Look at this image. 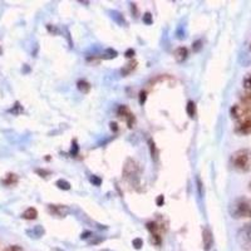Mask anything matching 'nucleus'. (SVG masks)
<instances>
[{
	"instance_id": "obj_1",
	"label": "nucleus",
	"mask_w": 251,
	"mask_h": 251,
	"mask_svg": "<svg viewBox=\"0 0 251 251\" xmlns=\"http://www.w3.org/2000/svg\"><path fill=\"white\" fill-rule=\"evenodd\" d=\"M228 212H230L232 219L251 217V199L245 196H240L235 199L228 206Z\"/></svg>"
},
{
	"instance_id": "obj_2",
	"label": "nucleus",
	"mask_w": 251,
	"mask_h": 251,
	"mask_svg": "<svg viewBox=\"0 0 251 251\" xmlns=\"http://www.w3.org/2000/svg\"><path fill=\"white\" fill-rule=\"evenodd\" d=\"M232 169L239 172H250L251 171V150L243 149L234 152L230 158Z\"/></svg>"
},
{
	"instance_id": "obj_3",
	"label": "nucleus",
	"mask_w": 251,
	"mask_h": 251,
	"mask_svg": "<svg viewBox=\"0 0 251 251\" xmlns=\"http://www.w3.org/2000/svg\"><path fill=\"white\" fill-rule=\"evenodd\" d=\"M140 167L137 162L132 158H128L126 161V165L123 167V176L131 185L137 186L140 183Z\"/></svg>"
},
{
	"instance_id": "obj_4",
	"label": "nucleus",
	"mask_w": 251,
	"mask_h": 251,
	"mask_svg": "<svg viewBox=\"0 0 251 251\" xmlns=\"http://www.w3.org/2000/svg\"><path fill=\"white\" fill-rule=\"evenodd\" d=\"M236 240L241 249L250 250L251 249V224H246L243 227L239 228L236 235Z\"/></svg>"
},
{
	"instance_id": "obj_5",
	"label": "nucleus",
	"mask_w": 251,
	"mask_h": 251,
	"mask_svg": "<svg viewBox=\"0 0 251 251\" xmlns=\"http://www.w3.org/2000/svg\"><path fill=\"white\" fill-rule=\"evenodd\" d=\"M117 116L120 118H122V120L126 121V123H127V126H128L129 128H132V127H133L134 121H136V120H134L133 113H132L131 109H129L128 107L125 106V104H123V106L118 107Z\"/></svg>"
},
{
	"instance_id": "obj_6",
	"label": "nucleus",
	"mask_w": 251,
	"mask_h": 251,
	"mask_svg": "<svg viewBox=\"0 0 251 251\" xmlns=\"http://www.w3.org/2000/svg\"><path fill=\"white\" fill-rule=\"evenodd\" d=\"M202 241H203V250L210 251L211 250L212 245H214V236H212L211 230L205 226L202 228Z\"/></svg>"
},
{
	"instance_id": "obj_7",
	"label": "nucleus",
	"mask_w": 251,
	"mask_h": 251,
	"mask_svg": "<svg viewBox=\"0 0 251 251\" xmlns=\"http://www.w3.org/2000/svg\"><path fill=\"white\" fill-rule=\"evenodd\" d=\"M48 210L51 215H55V216L64 217L68 214V207L64 205H49Z\"/></svg>"
},
{
	"instance_id": "obj_8",
	"label": "nucleus",
	"mask_w": 251,
	"mask_h": 251,
	"mask_svg": "<svg viewBox=\"0 0 251 251\" xmlns=\"http://www.w3.org/2000/svg\"><path fill=\"white\" fill-rule=\"evenodd\" d=\"M235 132L239 134H251V118L239 122V125L235 128Z\"/></svg>"
},
{
	"instance_id": "obj_9",
	"label": "nucleus",
	"mask_w": 251,
	"mask_h": 251,
	"mask_svg": "<svg viewBox=\"0 0 251 251\" xmlns=\"http://www.w3.org/2000/svg\"><path fill=\"white\" fill-rule=\"evenodd\" d=\"M188 50L186 47H178L176 50L174 51V58L177 63H182L187 59Z\"/></svg>"
},
{
	"instance_id": "obj_10",
	"label": "nucleus",
	"mask_w": 251,
	"mask_h": 251,
	"mask_svg": "<svg viewBox=\"0 0 251 251\" xmlns=\"http://www.w3.org/2000/svg\"><path fill=\"white\" fill-rule=\"evenodd\" d=\"M44 234H46V231H44L43 226L40 225L34 226V227L30 228V230H26V235H28L29 237H31V239H40Z\"/></svg>"
},
{
	"instance_id": "obj_11",
	"label": "nucleus",
	"mask_w": 251,
	"mask_h": 251,
	"mask_svg": "<svg viewBox=\"0 0 251 251\" xmlns=\"http://www.w3.org/2000/svg\"><path fill=\"white\" fill-rule=\"evenodd\" d=\"M137 68V62L136 60H129L126 66H123V68L121 69V75H123V77H127V75H129L132 73V72L134 71V69Z\"/></svg>"
},
{
	"instance_id": "obj_12",
	"label": "nucleus",
	"mask_w": 251,
	"mask_h": 251,
	"mask_svg": "<svg viewBox=\"0 0 251 251\" xmlns=\"http://www.w3.org/2000/svg\"><path fill=\"white\" fill-rule=\"evenodd\" d=\"M19 181L18 176L15 174H8L5 177H4L3 180H1V183L4 186H15Z\"/></svg>"
},
{
	"instance_id": "obj_13",
	"label": "nucleus",
	"mask_w": 251,
	"mask_h": 251,
	"mask_svg": "<svg viewBox=\"0 0 251 251\" xmlns=\"http://www.w3.org/2000/svg\"><path fill=\"white\" fill-rule=\"evenodd\" d=\"M239 104H241L244 108L251 111V93L250 92H248V93H245V94H241Z\"/></svg>"
},
{
	"instance_id": "obj_14",
	"label": "nucleus",
	"mask_w": 251,
	"mask_h": 251,
	"mask_svg": "<svg viewBox=\"0 0 251 251\" xmlns=\"http://www.w3.org/2000/svg\"><path fill=\"white\" fill-rule=\"evenodd\" d=\"M109 14H111V18L117 24H120V25H122V26L127 25V22H126L125 17H123L120 12H117V10H111V12H109Z\"/></svg>"
},
{
	"instance_id": "obj_15",
	"label": "nucleus",
	"mask_w": 251,
	"mask_h": 251,
	"mask_svg": "<svg viewBox=\"0 0 251 251\" xmlns=\"http://www.w3.org/2000/svg\"><path fill=\"white\" fill-rule=\"evenodd\" d=\"M77 88L79 89V92H82L83 94H87L89 93V91H91L92 86H91V83L87 82L86 79H79L77 82Z\"/></svg>"
},
{
	"instance_id": "obj_16",
	"label": "nucleus",
	"mask_w": 251,
	"mask_h": 251,
	"mask_svg": "<svg viewBox=\"0 0 251 251\" xmlns=\"http://www.w3.org/2000/svg\"><path fill=\"white\" fill-rule=\"evenodd\" d=\"M22 217H23L24 220H35L38 217L37 208H34V207L26 208L25 211L22 214Z\"/></svg>"
},
{
	"instance_id": "obj_17",
	"label": "nucleus",
	"mask_w": 251,
	"mask_h": 251,
	"mask_svg": "<svg viewBox=\"0 0 251 251\" xmlns=\"http://www.w3.org/2000/svg\"><path fill=\"white\" fill-rule=\"evenodd\" d=\"M146 226H147V230L151 232V235H161V226L156 221H150Z\"/></svg>"
},
{
	"instance_id": "obj_18",
	"label": "nucleus",
	"mask_w": 251,
	"mask_h": 251,
	"mask_svg": "<svg viewBox=\"0 0 251 251\" xmlns=\"http://www.w3.org/2000/svg\"><path fill=\"white\" fill-rule=\"evenodd\" d=\"M186 112H187L188 117L194 118L196 116V104L192 100H188L187 106H186Z\"/></svg>"
},
{
	"instance_id": "obj_19",
	"label": "nucleus",
	"mask_w": 251,
	"mask_h": 251,
	"mask_svg": "<svg viewBox=\"0 0 251 251\" xmlns=\"http://www.w3.org/2000/svg\"><path fill=\"white\" fill-rule=\"evenodd\" d=\"M55 186H57L58 188H60V190H64V191L71 190V183H69L67 180H63V178L58 180L57 182H55Z\"/></svg>"
},
{
	"instance_id": "obj_20",
	"label": "nucleus",
	"mask_w": 251,
	"mask_h": 251,
	"mask_svg": "<svg viewBox=\"0 0 251 251\" xmlns=\"http://www.w3.org/2000/svg\"><path fill=\"white\" fill-rule=\"evenodd\" d=\"M149 145H150V151H151L152 160L156 161L157 158H158V151H157L156 143H154L152 140H150V141H149Z\"/></svg>"
},
{
	"instance_id": "obj_21",
	"label": "nucleus",
	"mask_w": 251,
	"mask_h": 251,
	"mask_svg": "<svg viewBox=\"0 0 251 251\" xmlns=\"http://www.w3.org/2000/svg\"><path fill=\"white\" fill-rule=\"evenodd\" d=\"M243 84H244V88L251 93V73H249V75L244 78Z\"/></svg>"
},
{
	"instance_id": "obj_22",
	"label": "nucleus",
	"mask_w": 251,
	"mask_h": 251,
	"mask_svg": "<svg viewBox=\"0 0 251 251\" xmlns=\"http://www.w3.org/2000/svg\"><path fill=\"white\" fill-rule=\"evenodd\" d=\"M9 112H10V113H13V114H20L22 112H23V107L20 106L19 102H17L14 106H13V108L9 109Z\"/></svg>"
},
{
	"instance_id": "obj_23",
	"label": "nucleus",
	"mask_w": 251,
	"mask_h": 251,
	"mask_svg": "<svg viewBox=\"0 0 251 251\" xmlns=\"http://www.w3.org/2000/svg\"><path fill=\"white\" fill-rule=\"evenodd\" d=\"M244 58V60H241V64H243V66H249V64H251V55L250 54H248V53H244V54H241L240 55V59H243Z\"/></svg>"
},
{
	"instance_id": "obj_24",
	"label": "nucleus",
	"mask_w": 251,
	"mask_h": 251,
	"mask_svg": "<svg viewBox=\"0 0 251 251\" xmlns=\"http://www.w3.org/2000/svg\"><path fill=\"white\" fill-rule=\"evenodd\" d=\"M132 245H133V248L136 249V250H140L143 246V240L140 239V237H136V239H133V241H132Z\"/></svg>"
},
{
	"instance_id": "obj_25",
	"label": "nucleus",
	"mask_w": 251,
	"mask_h": 251,
	"mask_svg": "<svg viewBox=\"0 0 251 251\" xmlns=\"http://www.w3.org/2000/svg\"><path fill=\"white\" fill-rule=\"evenodd\" d=\"M78 152H79V146H78L77 141H73L72 143V149H71V156H77Z\"/></svg>"
},
{
	"instance_id": "obj_26",
	"label": "nucleus",
	"mask_w": 251,
	"mask_h": 251,
	"mask_svg": "<svg viewBox=\"0 0 251 251\" xmlns=\"http://www.w3.org/2000/svg\"><path fill=\"white\" fill-rule=\"evenodd\" d=\"M196 183H197V190H199V195H200V197H202L203 196V183L199 176L196 177Z\"/></svg>"
},
{
	"instance_id": "obj_27",
	"label": "nucleus",
	"mask_w": 251,
	"mask_h": 251,
	"mask_svg": "<svg viewBox=\"0 0 251 251\" xmlns=\"http://www.w3.org/2000/svg\"><path fill=\"white\" fill-rule=\"evenodd\" d=\"M143 23L147 24V25H151V24L153 23V19H152L151 13H146V14L143 15Z\"/></svg>"
},
{
	"instance_id": "obj_28",
	"label": "nucleus",
	"mask_w": 251,
	"mask_h": 251,
	"mask_svg": "<svg viewBox=\"0 0 251 251\" xmlns=\"http://www.w3.org/2000/svg\"><path fill=\"white\" fill-rule=\"evenodd\" d=\"M89 181H91L94 186H100V183H102V178L98 176H91Z\"/></svg>"
},
{
	"instance_id": "obj_29",
	"label": "nucleus",
	"mask_w": 251,
	"mask_h": 251,
	"mask_svg": "<svg viewBox=\"0 0 251 251\" xmlns=\"http://www.w3.org/2000/svg\"><path fill=\"white\" fill-rule=\"evenodd\" d=\"M192 48H194V51H199L201 48H202V40L199 39L196 40L194 44H192Z\"/></svg>"
},
{
	"instance_id": "obj_30",
	"label": "nucleus",
	"mask_w": 251,
	"mask_h": 251,
	"mask_svg": "<svg viewBox=\"0 0 251 251\" xmlns=\"http://www.w3.org/2000/svg\"><path fill=\"white\" fill-rule=\"evenodd\" d=\"M35 172H37V174L39 175V176H42V177H48L49 175L51 174V172L48 171V170H42V169L35 170Z\"/></svg>"
},
{
	"instance_id": "obj_31",
	"label": "nucleus",
	"mask_w": 251,
	"mask_h": 251,
	"mask_svg": "<svg viewBox=\"0 0 251 251\" xmlns=\"http://www.w3.org/2000/svg\"><path fill=\"white\" fill-rule=\"evenodd\" d=\"M4 251H24L23 248H20L19 245H12L9 246V248H6Z\"/></svg>"
},
{
	"instance_id": "obj_32",
	"label": "nucleus",
	"mask_w": 251,
	"mask_h": 251,
	"mask_svg": "<svg viewBox=\"0 0 251 251\" xmlns=\"http://www.w3.org/2000/svg\"><path fill=\"white\" fill-rule=\"evenodd\" d=\"M146 98H147V92L142 91L140 93V103H141V104H143V103L146 102Z\"/></svg>"
},
{
	"instance_id": "obj_33",
	"label": "nucleus",
	"mask_w": 251,
	"mask_h": 251,
	"mask_svg": "<svg viewBox=\"0 0 251 251\" xmlns=\"http://www.w3.org/2000/svg\"><path fill=\"white\" fill-rule=\"evenodd\" d=\"M47 29H48L50 33H53V34H58V33H59V29L55 28V26H51L50 24H48V25H47Z\"/></svg>"
},
{
	"instance_id": "obj_34",
	"label": "nucleus",
	"mask_w": 251,
	"mask_h": 251,
	"mask_svg": "<svg viewBox=\"0 0 251 251\" xmlns=\"http://www.w3.org/2000/svg\"><path fill=\"white\" fill-rule=\"evenodd\" d=\"M156 203H157V206H162L163 203H165V197H163V195H160V196L157 197Z\"/></svg>"
},
{
	"instance_id": "obj_35",
	"label": "nucleus",
	"mask_w": 251,
	"mask_h": 251,
	"mask_svg": "<svg viewBox=\"0 0 251 251\" xmlns=\"http://www.w3.org/2000/svg\"><path fill=\"white\" fill-rule=\"evenodd\" d=\"M134 55V50L133 49H128V50L126 51V57L127 58H132Z\"/></svg>"
},
{
	"instance_id": "obj_36",
	"label": "nucleus",
	"mask_w": 251,
	"mask_h": 251,
	"mask_svg": "<svg viewBox=\"0 0 251 251\" xmlns=\"http://www.w3.org/2000/svg\"><path fill=\"white\" fill-rule=\"evenodd\" d=\"M91 235H92V232H84V234H82V235H80V239H84V240H86L87 239V237H88V236H91Z\"/></svg>"
},
{
	"instance_id": "obj_37",
	"label": "nucleus",
	"mask_w": 251,
	"mask_h": 251,
	"mask_svg": "<svg viewBox=\"0 0 251 251\" xmlns=\"http://www.w3.org/2000/svg\"><path fill=\"white\" fill-rule=\"evenodd\" d=\"M111 128L114 129V131H117V125L116 123H111Z\"/></svg>"
},
{
	"instance_id": "obj_38",
	"label": "nucleus",
	"mask_w": 251,
	"mask_h": 251,
	"mask_svg": "<svg viewBox=\"0 0 251 251\" xmlns=\"http://www.w3.org/2000/svg\"><path fill=\"white\" fill-rule=\"evenodd\" d=\"M3 54V49H1V47H0V55Z\"/></svg>"
},
{
	"instance_id": "obj_39",
	"label": "nucleus",
	"mask_w": 251,
	"mask_h": 251,
	"mask_svg": "<svg viewBox=\"0 0 251 251\" xmlns=\"http://www.w3.org/2000/svg\"><path fill=\"white\" fill-rule=\"evenodd\" d=\"M249 188H250V191H251V182H250V185H249Z\"/></svg>"
}]
</instances>
